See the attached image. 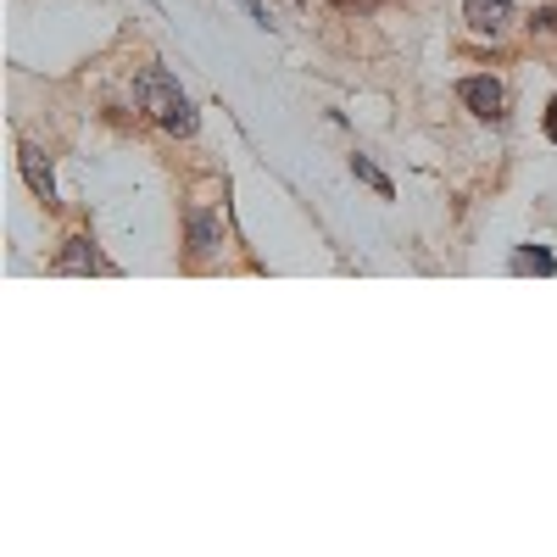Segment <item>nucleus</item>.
I'll list each match as a JSON object with an SVG mask.
<instances>
[{"label": "nucleus", "mask_w": 557, "mask_h": 557, "mask_svg": "<svg viewBox=\"0 0 557 557\" xmlns=\"http://www.w3.org/2000/svg\"><path fill=\"white\" fill-rule=\"evenodd\" d=\"M57 273H107V257L96 251V240L73 235V240L62 246V257H57Z\"/></svg>", "instance_id": "nucleus-5"}, {"label": "nucleus", "mask_w": 557, "mask_h": 557, "mask_svg": "<svg viewBox=\"0 0 557 557\" xmlns=\"http://www.w3.org/2000/svg\"><path fill=\"white\" fill-rule=\"evenodd\" d=\"M330 7H335V12H357V17H368V12L380 7V0H330Z\"/></svg>", "instance_id": "nucleus-10"}, {"label": "nucleus", "mask_w": 557, "mask_h": 557, "mask_svg": "<svg viewBox=\"0 0 557 557\" xmlns=\"http://www.w3.org/2000/svg\"><path fill=\"white\" fill-rule=\"evenodd\" d=\"M546 139H557V96H552V107H546Z\"/></svg>", "instance_id": "nucleus-11"}, {"label": "nucleus", "mask_w": 557, "mask_h": 557, "mask_svg": "<svg viewBox=\"0 0 557 557\" xmlns=\"http://www.w3.org/2000/svg\"><path fill=\"white\" fill-rule=\"evenodd\" d=\"M351 173H357V178H362V184H368V190H374L380 201H391V196H396V184H391L374 162H368V157H351Z\"/></svg>", "instance_id": "nucleus-7"}, {"label": "nucleus", "mask_w": 557, "mask_h": 557, "mask_svg": "<svg viewBox=\"0 0 557 557\" xmlns=\"http://www.w3.org/2000/svg\"><path fill=\"white\" fill-rule=\"evenodd\" d=\"M17 168H23V178H28V190H34L45 207H57V178H51V162H45V151H39V146H23V151H17Z\"/></svg>", "instance_id": "nucleus-3"}, {"label": "nucleus", "mask_w": 557, "mask_h": 557, "mask_svg": "<svg viewBox=\"0 0 557 557\" xmlns=\"http://www.w3.org/2000/svg\"><path fill=\"white\" fill-rule=\"evenodd\" d=\"M457 96H462V107H469L474 117H485V123H496V117L507 112V89H502L496 78H462Z\"/></svg>", "instance_id": "nucleus-2"}, {"label": "nucleus", "mask_w": 557, "mask_h": 557, "mask_svg": "<svg viewBox=\"0 0 557 557\" xmlns=\"http://www.w3.org/2000/svg\"><path fill=\"white\" fill-rule=\"evenodd\" d=\"M530 28H535V34H546V39H552V34H557V7H541V12H535V23H530Z\"/></svg>", "instance_id": "nucleus-9"}, {"label": "nucleus", "mask_w": 557, "mask_h": 557, "mask_svg": "<svg viewBox=\"0 0 557 557\" xmlns=\"http://www.w3.org/2000/svg\"><path fill=\"white\" fill-rule=\"evenodd\" d=\"M218 246H223V218L190 212V251H196V257H212Z\"/></svg>", "instance_id": "nucleus-6"}, {"label": "nucleus", "mask_w": 557, "mask_h": 557, "mask_svg": "<svg viewBox=\"0 0 557 557\" xmlns=\"http://www.w3.org/2000/svg\"><path fill=\"white\" fill-rule=\"evenodd\" d=\"M462 17L474 34H502L513 23V0H462Z\"/></svg>", "instance_id": "nucleus-4"}, {"label": "nucleus", "mask_w": 557, "mask_h": 557, "mask_svg": "<svg viewBox=\"0 0 557 557\" xmlns=\"http://www.w3.org/2000/svg\"><path fill=\"white\" fill-rule=\"evenodd\" d=\"M134 101H139V112H146L151 123H162L168 134H196V107H190V96L178 89V78L168 73V67H146L134 78Z\"/></svg>", "instance_id": "nucleus-1"}, {"label": "nucleus", "mask_w": 557, "mask_h": 557, "mask_svg": "<svg viewBox=\"0 0 557 557\" xmlns=\"http://www.w3.org/2000/svg\"><path fill=\"white\" fill-rule=\"evenodd\" d=\"M513 273H557V262H552V251L524 246V251H513Z\"/></svg>", "instance_id": "nucleus-8"}]
</instances>
